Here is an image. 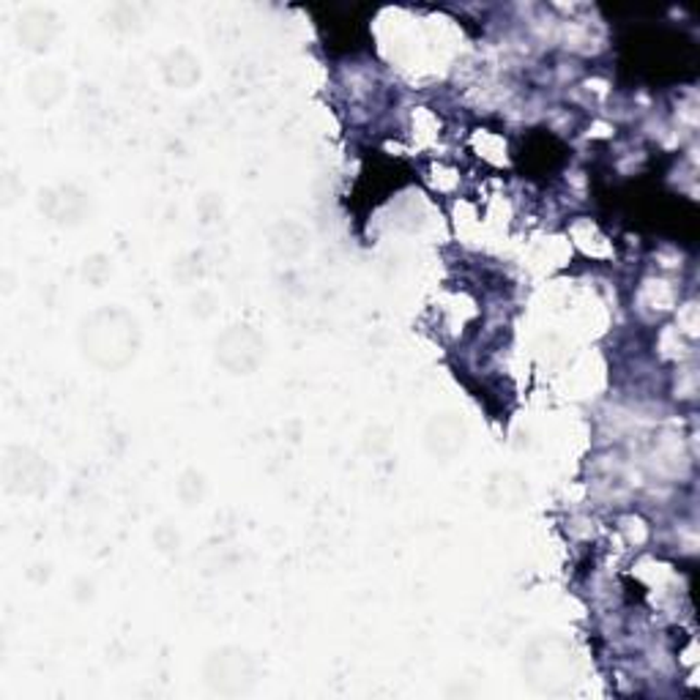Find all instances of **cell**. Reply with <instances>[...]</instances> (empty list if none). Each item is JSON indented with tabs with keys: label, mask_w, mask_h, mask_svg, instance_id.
I'll use <instances>...</instances> for the list:
<instances>
[{
	"label": "cell",
	"mask_w": 700,
	"mask_h": 700,
	"mask_svg": "<svg viewBox=\"0 0 700 700\" xmlns=\"http://www.w3.org/2000/svg\"><path fill=\"white\" fill-rule=\"evenodd\" d=\"M80 351L93 367L104 372H120L140 354V323L124 307H99L82 318L77 331Z\"/></svg>",
	"instance_id": "1"
},
{
	"label": "cell",
	"mask_w": 700,
	"mask_h": 700,
	"mask_svg": "<svg viewBox=\"0 0 700 700\" xmlns=\"http://www.w3.org/2000/svg\"><path fill=\"white\" fill-rule=\"evenodd\" d=\"M214 356L230 376H252L266 359V340L260 331L246 323L230 326L217 336Z\"/></svg>",
	"instance_id": "2"
},
{
	"label": "cell",
	"mask_w": 700,
	"mask_h": 700,
	"mask_svg": "<svg viewBox=\"0 0 700 700\" xmlns=\"http://www.w3.org/2000/svg\"><path fill=\"white\" fill-rule=\"evenodd\" d=\"M257 682V662L241 649L214 651L205 662V684L219 695H246Z\"/></svg>",
	"instance_id": "3"
},
{
	"label": "cell",
	"mask_w": 700,
	"mask_h": 700,
	"mask_svg": "<svg viewBox=\"0 0 700 700\" xmlns=\"http://www.w3.org/2000/svg\"><path fill=\"white\" fill-rule=\"evenodd\" d=\"M50 482V468L36 451L12 446L3 457V484L14 496H39Z\"/></svg>",
	"instance_id": "4"
},
{
	"label": "cell",
	"mask_w": 700,
	"mask_h": 700,
	"mask_svg": "<svg viewBox=\"0 0 700 700\" xmlns=\"http://www.w3.org/2000/svg\"><path fill=\"white\" fill-rule=\"evenodd\" d=\"M424 444L441 460H451L457 451H462L466 446V424H462L460 416L455 413H441L435 416L433 422L428 424V433H424Z\"/></svg>",
	"instance_id": "5"
},
{
	"label": "cell",
	"mask_w": 700,
	"mask_h": 700,
	"mask_svg": "<svg viewBox=\"0 0 700 700\" xmlns=\"http://www.w3.org/2000/svg\"><path fill=\"white\" fill-rule=\"evenodd\" d=\"M41 212H47V217L58 225H80L86 219L88 208V198L77 189L66 187V189H55V192H41Z\"/></svg>",
	"instance_id": "6"
},
{
	"label": "cell",
	"mask_w": 700,
	"mask_h": 700,
	"mask_svg": "<svg viewBox=\"0 0 700 700\" xmlns=\"http://www.w3.org/2000/svg\"><path fill=\"white\" fill-rule=\"evenodd\" d=\"M66 88H68V77L63 75L61 68H52V66L34 68V72L28 75V80H25V93H28L30 102L41 110H50L52 104L61 102V99L66 97Z\"/></svg>",
	"instance_id": "7"
},
{
	"label": "cell",
	"mask_w": 700,
	"mask_h": 700,
	"mask_svg": "<svg viewBox=\"0 0 700 700\" xmlns=\"http://www.w3.org/2000/svg\"><path fill=\"white\" fill-rule=\"evenodd\" d=\"M20 39L28 50L44 52L55 36V17L50 12H28L20 20Z\"/></svg>",
	"instance_id": "8"
},
{
	"label": "cell",
	"mask_w": 700,
	"mask_h": 700,
	"mask_svg": "<svg viewBox=\"0 0 700 700\" xmlns=\"http://www.w3.org/2000/svg\"><path fill=\"white\" fill-rule=\"evenodd\" d=\"M165 77L176 88H192L200 80V63L187 50L170 52L165 61Z\"/></svg>",
	"instance_id": "9"
}]
</instances>
